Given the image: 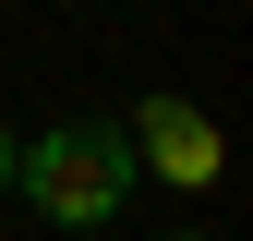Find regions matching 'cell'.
Instances as JSON below:
<instances>
[{
    "mask_svg": "<svg viewBox=\"0 0 253 241\" xmlns=\"http://www.w3.org/2000/svg\"><path fill=\"white\" fill-rule=\"evenodd\" d=\"M193 241H205V229H193Z\"/></svg>",
    "mask_w": 253,
    "mask_h": 241,
    "instance_id": "277c9868",
    "label": "cell"
},
{
    "mask_svg": "<svg viewBox=\"0 0 253 241\" xmlns=\"http://www.w3.org/2000/svg\"><path fill=\"white\" fill-rule=\"evenodd\" d=\"M121 145H133V157H145L157 181H181V193H205V181L229 169V133H217V120H205L193 97H145V109H133V133H121Z\"/></svg>",
    "mask_w": 253,
    "mask_h": 241,
    "instance_id": "7a4b0ae2",
    "label": "cell"
},
{
    "mask_svg": "<svg viewBox=\"0 0 253 241\" xmlns=\"http://www.w3.org/2000/svg\"><path fill=\"white\" fill-rule=\"evenodd\" d=\"M12 193L37 205L48 229H109L121 193H133V145L109 120H48V133L12 145Z\"/></svg>",
    "mask_w": 253,
    "mask_h": 241,
    "instance_id": "6da1fadb",
    "label": "cell"
},
{
    "mask_svg": "<svg viewBox=\"0 0 253 241\" xmlns=\"http://www.w3.org/2000/svg\"><path fill=\"white\" fill-rule=\"evenodd\" d=\"M12 145H24V133H12V120H0V193H12Z\"/></svg>",
    "mask_w": 253,
    "mask_h": 241,
    "instance_id": "3957f363",
    "label": "cell"
}]
</instances>
